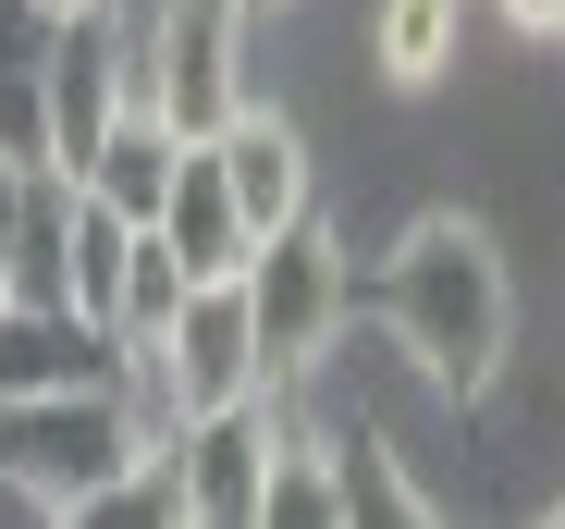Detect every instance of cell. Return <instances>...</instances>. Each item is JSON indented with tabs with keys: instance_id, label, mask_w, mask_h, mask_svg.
I'll return each instance as SVG.
<instances>
[{
	"instance_id": "6da1fadb",
	"label": "cell",
	"mask_w": 565,
	"mask_h": 529,
	"mask_svg": "<svg viewBox=\"0 0 565 529\" xmlns=\"http://www.w3.org/2000/svg\"><path fill=\"white\" fill-rule=\"evenodd\" d=\"M369 308H382V345L443 406H480L516 358V272L480 210H418L369 272Z\"/></svg>"
},
{
	"instance_id": "7a4b0ae2",
	"label": "cell",
	"mask_w": 565,
	"mask_h": 529,
	"mask_svg": "<svg viewBox=\"0 0 565 529\" xmlns=\"http://www.w3.org/2000/svg\"><path fill=\"white\" fill-rule=\"evenodd\" d=\"M160 456V419L136 406V382H50V394H0V493L25 517H74L99 505L124 468Z\"/></svg>"
},
{
	"instance_id": "3957f363",
	"label": "cell",
	"mask_w": 565,
	"mask_h": 529,
	"mask_svg": "<svg viewBox=\"0 0 565 529\" xmlns=\"http://www.w3.org/2000/svg\"><path fill=\"white\" fill-rule=\"evenodd\" d=\"M246 25L258 0H111V38L136 62V99L172 124V136H222L258 74H246Z\"/></svg>"
},
{
	"instance_id": "277c9868",
	"label": "cell",
	"mask_w": 565,
	"mask_h": 529,
	"mask_svg": "<svg viewBox=\"0 0 565 529\" xmlns=\"http://www.w3.org/2000/svg\"><path fill=\"white\" fill-rule=\"evenodd\" d=\"M124 382H136V406L160 419V444H172V419H210V406H234V394H282L270 358H258L246 272H234V284H198V296L172 308L160 345H124Z\"/></svg>"
},
{
	"instance_id": "5b68a950",
	"label": "cell",
	"mask_w": 565,
	"mask_h": 529,
	"mask_svg": "<svg viewBox=\"0 0 565 529\" xmlns=\"http://www.w3.org/2000/svg\"><path fill=\"white\" fill-rule=\"evenodd\" d=\"M246 308H258V358H270V382L296 394V382H308V370L332 358L344 308H356L344 234H332L320 210H296L282 234H258V258H246Z\"/></svg>"
},
{
	"instance_id": "8992f818",
	"label": "cell",
	"mask_w": 565,
	"mask_h": 529,
	"mask_svg": "<svg viewBox=\"0 0 565 529\" xmlns=\"http://www.w3.org/2000/svg\"><path fill=\"white\" fill-rule=\"evenodd\" d=\"M282 394H234L210 419H172V493H184V529H258L270 505V456H282Z\"/></svg>"
},
{
	"instance_id": "52a82bcc",
	"label": "cell",
	"mask_w": 565,
	"mask_h": 529,
	"mask_svg": "<svg viewBox=\"0 0 565 529\" xmlns=\"http://www.w3.org/2000/svg\"><path fill=\"white\" fill-rule=\"evenodd\" d=\"M124 112H136V62H124L111 13L62 25V50H50V99H38V160L62 172V186H86V160H99V136H111Z\"/></svg>"
},
{
	"instance_id": "ba28073f",
	"label": "cell",
	"mask_w": 565,
	"mask_h": 529,
	"mask_svg": "<svg viewBox=\"0 0 565 529\" xmlns=\"http://www.w3.org/2000/svg\"><path fill=\"white\" fill-rule=\"evenodd\" d=\"M210 160H222V186H234V210H246L258 234H282L296 210H320V160H308L296 112H270V99H246V112L210 136Z\"/></svg>"
},
{
	"instance_id": "9c48e42d",
	"label": "cell",
	"mask_w": 565,
	"mask_h": 529,
	"mask_svg": "<svg viewBox=\"0 0 565 529\" xmlns=\"http://www.w3.org/2000/svg\"><path fill=\"white\" fill-rule=\"evenodd\" d=\"M124 345L99 320H74L62 296H13L0 308V394H50V382H111Z\"/></svg>"
},
{
	"instance_id": "30bf717a",
	"label": "cell",
	"mask_w": 565,
	"mask_h": 529,
	"mask_svg": "<svg viewBox=\"0 0 565 529\" xmlns=\"http://www.w3.org/2000/svg\"><path fill=\"white\" fill-rule=\"evenodd\" d=\"M160 234H172V258L198 284H234L246 258H258V222L234 210V186H222V160H210V136L184 148V172H172V210H160Z\"/></svg>"
},
{
	"instance_id": "8fae6325",
	"label": "cell",
	"mask_w": 565,
	"mask_h": 529,
	"mask_svg": "<svg viewBox=\"0 0 565 529\" xmlns=\"http://www.w3.org/2000/svg\"><path fill=\"white\" fill-rule=\"evenodd\" d=\"M184 148H198V136H172L148 99L99 136V160H86V198H99V210H124V222H160L172 210V172H184Z\"/></svg>"
},
{
	"instance_id": "7c38bea8",
	"label": "cell",
	"mask_w": 565,
	"mask_h": 529,
	"mask_svg": "<svg viewBox=\"0 0 565 529\" xmlns=\"http://www.w3.org/2000/svg\"><path fill=\"white\" fill-rule=\"evenodd\" d=\"M467 50V0H369V62H382V86H443Z\"/></svg>"
},
{
	"instance_id": "4fadbf2b",
	"label": "cell",
	"mask_w": 565,
	"mask_h": 529,
	"mask_svg": "<svg viewBox=\"0 0 565 529\" xmlns=\"http://www.w3.org/2000/svg\"><path fill=\"white\" fill-rule=\"evenodd\" d=\"M136 234H148V222H124V210H99V198H74V246H62V308H74V320H99L111 345H124V258H136Z\"/></svg>"
},
{
	"instance_id": "5bb4252c",
	"label": "cell",
	"mask_w": 565,
	"mask_h": 529,
	"mask_svg": "<svg viewBox=\"0 0 565 529\" xmlns=\"http://www.w3.org/2000/svg\"><path fill=\"white\" fill-rule=\"evenodd\" d=\"M50 50H62V13H50V0H0V148H13V160H38Z\"/></svg>"
},
{
	"instance_id": "9a60e30c",
	"label": "cell",
	"mask_w": 565,
	"mask_h": 529,
	"mask_svg": "<svg viewBox=\"0 0 565 529\" xmlns=\"http://www.w3.org/2000/svg\"><path fill=\"white\" fill-rule=\"evenodd\" d=\"M332 456H344V529H430V480L382 444V431H332Z\"/></svg>"
},
{
	"instance_id": "2e32d148",
	"label": "cell",
	"mask_w": 565,
	"mask_h": 529,
	"mask_svg": "<svg viewBox=\"0 0 565 529\" xmlns=\"http://www.w3.org/2000/svg\"><path fill=\"white\" fill-rule=\"evenodd\" d=\"M258 529H344V456H332V431H282V456H270V505Z\"/></svg>"
},
{
	"instance_id": "e0dca14e",
	"label": "cell",
	"mask_w": 565,
	"mask_h": 529,
	"mask_svg": "<svg viewBox=\"0 0 565 529\" xmlns=\"http://www.w3.org/2000/svg\"><path fill=\"white\" fill-rule=\"evenodd\" d=\"M184 296H198V272H184V258H172V234L148 222V234H136V258H124V345H160Z\"/></svg>"
},
{
	"instance_id": "ac0fdd59",
	"label": "cell",
	"mask_w": 565,
	"mask_h": 529,
	"mask_svg": "<svg viewBox=\"0 0 565 529\" xmlns=\"http://www.w3.org/2000/svg\"><path fill=\"white\" fill-rule=\"evenodd\" d=\"M492 13H504L516 38H565V0H492Z\"/></svg>"
},
{
	"instance_id": "d6986e66",
	"label": "cell",
	"mask_w": 565,
	"mask_h": 529,
	"mask_svg": "<svg viewBox=\"0 0 565 529\" xmlns=\"http://www.w3.org/2000/svg\"><path fill=\"white\" fill-rule=\"evenodd\" d=\"M50 13H62V25H86V13H111V0H50Z\"/></svg>"
},
{
	"instance_id": "ffe728a7",
	"label": "cell",
	"mask_w": 565,
	"mask_h": 529,
	"mask_svg": "<svg viewBox=\"0 0 565 529\" xmlns=\"http://www.w3.org/2000/svg\"><path fill=\"white\" fill-rule=\"evenodd\" d=\"M0 308H13V284H0Z\"/></svg>"
},
{
	"instance_id": "44dd1931",
	"label": "cell",
	"mask_w": 565,
	"mask_h": 529,
	"mask_svg": "<svg viewBox=\"0 0 565 529\" xmlns=\"http://www.w3.org/2000/svg\"><path fill=\"white\" fill-rule=\"evenodd\" d=\"M258 13H282V0H258Z\"/></svg>"
}]
</instances>
